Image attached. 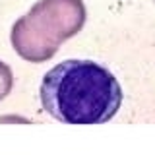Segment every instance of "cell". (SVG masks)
<instances>
[{
    "instance_id": "3957f363",
    "label": "cell",
    "mask_w": 155,
    "mask_h": 155,
    "mask_svg": "<svg viewBox=\"0 0 155 155\" xmlns=\"http://www.w3.org/2000/svg\"><path fill=\"white\" fill-rule=\"evenodd\" d=\"M12 85H14V74L10 70L8 64H4L0 60V101L6 97L10 91H12Z\"/></svg>"
},
{
    "instance_id": "6da1fadb",
    "label": "cell",
    "mask_w": 155,
    "mask_h": 155,
    "mask_svg": "<svg viewBox=\"0 0 155 155\" xmlns=\"http://www.w3.org/2000/svg\"><path fill=\"white\" fill-rule=\"evenodd\" d=\"M41 105L66 124H101L122 105V89L113 72L93 60H64L45 74Z\"/></svg>"
},
{
    "instance_id": "7a4b0ae2",
    "label": "cell",
    "mask_w": 155,
    "mask_h": 155,
    "mask_svg": "<svg viewBox=\"0 0 155 155\" xmlns=\"http://www.w3.org/2000/svg\"><path fill=\"white\" fill-rule=\"evenodd\" d=\"M85 6L81 0H39L12 27V47L27 62H45L66 39L81 31Z\"/></svg>"
}]
</instances>
